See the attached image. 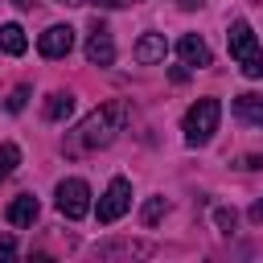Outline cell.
<instances>
[{
  "mask_svg": "<svg viewBox=\"0 0 263 263\" xmlns=\"http://www.w3.org/2000/svg\"><path fill=\"white\" fill-rule=\"evenodd\" d=\"M226 41H230V58L242 66V74H247V78H263V49H259L251 25H247V21H230Z\"/></svg>",
  "mask_w": 263,
  "mask_h": 263,
  "instance_id": "3",
  "label": "cell"
},
{
  "mask_svg": "<svg viewBox=\"0 0 263 263\" xmlns=\"http://www.w3.org/2000/svg\"><path fill=\"white\" fill-rule=\"evenodd\" d=\"M164 53H168V45H164L160 33H144L136 41V62L140 66H156V62H164Z\"/></svg>",
  "mask_w": 263,
  "mask_h": 263,
  "instance_id": "10",
  "label": "cell"
},
{
  "mask_svg": "<svg viewBox=\"0 0 263 263\" xmlns=\"http://www.w3.org/2000/svg\"><path fill=\"white\" fill-rule=\"evenodd\" d=\"M177 53H181V62H185V66H197V70H201V66H210V45H205L197 33H185V37L177 41Z\"/></svg>",
  "mask_w": 263,
  "mask_h": 263,
  "instance_id": "9",
  "label": "cell"
},
{
  "mask_svg": "<svg viewBox=\"0 0 263 263\" xmlns=\"http://www.w3.org/2000/svg\"><path fill=\"white\" fill-rule=\"evenodd\" d=\"M234 115H238L242 123L263 127V90H242V95H234Z\"/></svg>",
  "mask_w": 263,
  "mask_h": 263,
  "instance_id": "8",
  "label": "cell"
},
{
  "mask_svg": "<svg viewBox=\"0 0 263 263\" xmlns=\"http://www.w3.org/2000/svg\"><path fill=\"white\" fill-rule=\"evenodd\" d=\"M16 164H21V148H16V144H0V181H4Z\"/></svg>",
  "mask_w": 263,
  "mask_h": 263,
  "instance_id": "15",
  "label": "cell"
},
{
  "mask_svg": "<svg viewBox=\"0 0 263 263\" xmlns=\"http://www.w3.org/2000/svg\"><path fill=\"white\" fill-rule=\"evenodd\" d=\"M127 210H132V185H127V177H111L107 193L99 197V222L111 226V222H119Z\"/></svg>",
  "mask_w": 263,
  "mask_h": 263,
  "instance_id": "5",
  "label": "cell"
},
{
  "mask_svg": "<svg viewBox=\"0 0 263 263\" xmlns=\"http://www.w3.org/2000/svg\"><path fill=\"white\" fill-rule=\"evenodd\" d=\"M37 49H41V58H66L74 49V29L70 25H49L37 37Z\"/></svg>",
  "mask_w": 263,
  "mask_h": 263,
  "instance_id": "6",
  "label": "cell"
},
{
  "mask_svg": "<svg viewBox=\"0 0 263 263\" xmlns=\"http://www.w3.org/2000/svg\"><path fill=\"white\" fill-rule=\"evenodd\" d=\"M99 255L107 259V255H148V247L144 242H119V247H99Z\"/></svg>",
  "mask_w": 263,
  "mask_h": 263,
  "instance_id": "16",
  "label": "cell"
},
{
  "mask_svg": "<svg viewBox=\"0 0 263 263\" xmlns=\"http://www.w3.org/2000/svg\"><path fill=\"white\" fill-rule=\"evenodd\" d=\"M90 4H103V8H119L123 0H90Z\"/></svg>",
  "mask_w": 263,
  "mask_h": 263,
  "instance_id": "22",
  "label": "cell"
},
{
  "mask_svg": "<svg viewBox=\"0 0 263 263\" xmlns=\"http://www.w3.org/2000/svg\"><path fill=\"white\" fill-rule=\"evenodd\" d=\"M214 222H218V230H222V234H230V230H234V222H238V214L222 205V210H214Z\"/></svg>",
  "mask_w": 263,
  "mask_h": 263,
  "instance_id": "17",
  "label": "cell"
},
{
  "mask_svg": "<svg viewBox=\"0 0 263 263\" xmlns=\"http://www.w3.org/2000/svg\"><path fill=\"white\" fill-rule=\"evenodd\" d=\"M70 111H74V99L70 95H49L45 99V119H53V123H62V119H70Z\"/></svg>",
  "mask_w": 263,
  "mask_h": 263,
  "instance_id": "13",
  "label": "cell"
},
{
  "mask_svg": "<svg viewBox=\"0 0 263 263\" xmlns=\"http://www.w3.org/2000/svg\"><path fill=\"white\" fill-rule=\"evenodd\" d=\"M12 255H16V242L8 234H0V259H12Z\"/></svg>",
  "mask_w": 263,
  "mask_h": 263,
  "instance_id": "19",
  "label": "cell"
},
{
  "mask_svg": "<svg viewBox=\"0 0 263 263\" xmlns=\"http://www.w3.org/2000/svg\"><path fill=\"white\" fill-rule=\"evenodd\" d=\"M62 4H90V0H62Z\"/></svg>",
  "mask_w": 263,
  "mask_h": 263,
  "instance_id": "23",
  "label": "cell"
},
{
  "mask_svg": "<svg viewBox=\"0 0 263 263\" xmlns=\"http://www.w3.org/2000/svg\"><path fill=\"white\" fill-rule=\"evenodd\" d=\"M238 168H263V156H242Z\"/></svg>",
  "mask_w": 263,
  "mask_h": 263,
  "instance_id": "20",
  "label": "cell"
},
{
  "mask_svg": "<svg viewBox=\"0 0 263 263\" xmlns=\"http://www.w3.org/2000/svg\"><path fill=\"white\" fill-rule=\"evenodd\" d=\"M0 49H4V53H12V58H21V53L29 49L25 29H21V25H0Z\"/></svg>",
  "mask_w": 263,
  "mask_h": 263,
  "instance_id": "12",
  "label": "cell"
},
{
  "mask_svg": "<svg viewBox=\"0 0 263 263\" xmlns=\"http://www.w3.org/2000/svg\"><path fill=\"white\" fill-rule=\"evenodd\" d=\"M123 123H127V103H123V99L103 103L99 111H90V115L78 123V132H74V140H70V152L107 148V144H111V140L123 132Z\"/></svg>",
  "mask_w": 263,
  "mask_h": 263,
  "instance_id": "1",
  "label": "cell"
},
{
  "mask_svg": "<svg viewBox=\"0 0 263 263\" xmlns=\"http://www.w3.org/2000/svg\"><path fill=\"white\" fill-rule=\"evenodd\" d=\"M37 210H41V205H37V197L21 193V197H12V201H8V222L25 230V226H33V222H37Z\"/></svg>",
  "mask_w": 263,
  "mask_h": 263,
  "instance_id": "11",
  "label": "cell"
},
{
  "mask_svg": "<svg viewBox=\"0 0 263 263\" xmlns=\"http://www.w3.org/2000/svg\"><path fill=\"white\" fill-rule=\"evenodd\" d=\"M58 210H62L70 222L86 218V214H90V185L78 181V177H66V181L58 185Z\"/></svg>",
  "mask_w": 263,
  "mask_h": 263,
  "instance_id": "4",
  "label": "cell"
},
{
  "mask_svg": "<svg viewBox=\"0 0 263 263\" xmlns=\"http://www.w3.org/2000/svg\"><path fill=\"white\" fill-rule=\"evenodd\" d=\"M251 222H263V201H255V205H251Z\"/></svg>",
  "mask_w": 263,
  "mask_h": 263,
  "instance_id": "21",
  "label": "cell"
},
{
  "mask_svg": "<svg viewBox=\"0 0 263 263\" xmlns=\"http://www.w3.org/2000/svg\"><path fill=\"white\" fill-rule=\"evenodd\" d=\"M164 210H168V205H164V197H148V201H144V210H140V222H144V226H156V222L164 218Z\"/></svg>",
  "mask_w": 263,
  "mask_h": 263,
  "instance_id": "14",
  "label": "cell"
},
{
  "mask_svg": "<svg viewBox=\"0 0 263 263\" xmlns=\"http://www.w3.org/2000/svg\"><path fill=\"white\" fill-rule=\"evenodd\" d=\"M12 4H21V8H29V4H33V0H12Z\"/></svg>",
  "mask_w": 263,
  "mask_h": 263,
  "instance_id": "24",
  "label": "cell"
},
{
  "mask_svg": "<svg viewBox=\"0 0 263 263\" xmlns=\"http://www.w3.org/2000/svg\"><path fill=\"white\" fill-rule=\"evenodd\" d=\"M25 99H29V86H16V90H12L8 99H4V107H8L12 115H16V111H25Z\"/></svg>",
  "mask_w": 263,
  "mask_h": 263,
  "instance_id": "18",
  "label": "cell"
},
{
  "mask_svg": "<svg viewBox=\"0 0 263 263\" xmlns=\"http://www.w3.org/2000/svg\"><path fill=\"white\" fill-rule=\"evenodd\" d=\"M86 62L90 66H111L115 62V41H111L107 25H99V21H95V29L86 37Z\"/></svg>",
  "mask_w": 263,
  "mask_h": 263,
  "instance_id": "7",
  "label": "cell"
},
{
  "mask_svg": "<svg viewBox=\"0 0 263 263\" xmlns=\"http://www.w3.org/2000/svg\"><path fill=\"white\" fill-rule=\"evenodd\" d=\"M218 119H222V103H218V99H197V103L185 111V123H181L185 144H193V148L210 144L214 132H218Z\"/></svg>",
  "mask_w": 263,
  "mask_h": 263,
  "instance_id": "2",
  "label": "cell"
}]
</instances>
